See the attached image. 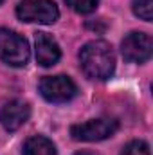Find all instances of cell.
I'll use <instances>...</instances> for the list:
<instances>
[{
  "label": "cell",
  "mask_w": 153,
  "mask_h": 155,
  "mask_svg": "<svg viewBox=\"0 0 153 155\" xmlns=\"http://www.w3.org/2000/svg\"><path fill=\"white\" fill-rule=\"evenodd\" d=\"M31 56L29 43L18 33L0 27V60L11 67H24L27 65Z\"/></svg>",
  "instance_id": "2"
},
{
  "label": "cell",
  "mask_w": 153,
  "mask_h": 155,
  "mask_svg": "<svg viewBox=\"0 0 153 155\" xmlns=\"http://www.w3.org/2000/svg\"><path fill=\"white\" fill-rule=\"evenodd\" d=\"M79 63L83 72L92 79H108L115 71V54L112 45L105 40H94L79 51Z\"/></svg>",
  "instance_id": "1"
},
{
  "label": "cell",
  "mask_w": 153,
  "mask_h": 155,
  "mask_svg": "<svg viewBox=\"0 0 153 155\" xmlns=\"http://www.w3.org/2000/svg\"><path fill=\"white\" fill-rule=\"evenodd\" d=\"M36 61L41 67H52L61 58L58 41L47 33H36Z\"/></svg>",
  "instance_id": "8"
},
{
  "label": "cell",
  "mask_w": 153,
  "mask_h": 155,
  "mask_svg": "<svg viewBox=\"0 0 153 155\" xmlns=\"http://www.w3.org/2000/svg\"><path fill=\"white\" fill-rule=\"evenodd\" d=\"M74 155H97L96 152H90V150H81V152H76Z\"/></svg>",
  "instance_id": "13"
},
{
  "label": "cell",
  "mask_w": 153,
  "mask_h": 155,
  "mask_svg": "<svg viewBox=\"0 0 153 155\" xmlns=\"http://www.w3.org/2000/svg\"><path fill=\"white\" fill-rule=\"evenodd\" d=\"M2 2H4V0H0V4H2Z\"/></svg>",
  "instance_id": "14"
},
{
  "label": "cell",
  "mask_w": 153,
  "mask_h": 155,
  "mask_svg": "<svg viewBox=\"0 0 153 155\" xmlns=\"http://www.w3.org/2000/svg\"><path fill=\"white\" fill-rule=\"evenodd\" d=\"M24 155H56V146L43 135H33L24 144Z\"/></svg>",
  "instance_id": "9"
},
{
  "label": "cell",
  "mask_w": 153,
  "mask_h": 155,
  "mask_svg": "<svg viewBox=\"0 0 153 155\" xmlns=\"http://www.w3.org/2000/svg\"><path fill=\"white\" fill-rule=\"evenodd\" d=\"M119 128V123L110 117H103V119H92L86 123H79L70 126V135L74 141H86V143H94V141H103L112 137Z\"/></svg>",
  "instance_id": "4"
},
{
  "label": "cell",
  "mask_w": 153,
  "mask_h": 155,
  "mask_svg": "<svg viewBox=\"0 0 153 155\" xmlns=\"http://www.w3.org/2000/svg\"><path fill=\"white\" fill-rule=\"evenodd\" d=\"M16 16L29 24H54L60 16V9L52 0H22L16 5Z\"/></svg>",
  "instance_id": "3"
},
{
  "label": "cell",
  "mask_w": 153,
  "mask_h": 155,
  "mask_svg": "<svg viewBox=\"0 0 153 155\" xmlns=\"http://www.w3.org/2000/svg\"><path fill=\"white\" fill-rule=\"evenodd\" d=\"M121 52H122L126 61L144 63L153 54V40L146 33L133 31V33L124 36L122 43H121Z\"/></svg>",
  "instance_id": "6"
},
{
  "label": "cell",
  "mask_w": 153,
  "mask_h": 155,
  "mask_svg": "<svg viewBox=\"0 0 153 155\" xmlns=\"http://www.w3.org/2000/svg\"><path fill=\"white\" fill-rule=\"evenodd\" d=\"M67 5L70 9H74L76 13H81V15H88L92 11H96L99 0H65Z\"/></svg>",
  "instance_id": "11"
},
{
  "label": "cell",
  "mask_w": 153,
  "mask_h": 155,
  "mask_svg": "<svg viewBox=\"0 0 153 155\" xmlns=\"http://www.w3.org/2000/svg\"><path fill=\"white\" fill-rule=\"evenodd\" d=\"M29 116H31V107L22 99H13L0 108V124L7 132H15L27 123Z\"/></svg>",
  "instance_id": "7"
},
{
  "label": "cell",
  "mask_w": 153,
  "mask_h": 155,
  "mask_svg": "<svg viewBox=\"0 0 153 155\" xmlns=\"http://www.w3.org/2000/svg\"><path fill=\"white\" fill-rule=\"evenodd\" d=\"M40 92L50 103H67L77 94V87L69 76H45L40 81Z\"/></svg>",
  "instance_id": "5"
},
{
  "label": "cell",
  "mask_w": 153,
  "mask_h": 155,
  "mask_svg": "<svg viewBox=\"0 0 153 155\" xmlns=\"http://www.w3.org/2000/svg\"><path fill=\"white\" fill-rule=\"evenodd\" d=\"M132 9L135 13V16H139L144 22H151L153 20V0H133Z\"/></svg>",
  "instance_id": "10"
},
{
  "label": "cell",
  "mask_w": 153,
  "mask_h": 155,
  "mask_svg": "<svg viewBox=\"0 0 153 155\" xmlns=\"http://www.w3.org/2000/svg\"><path fill=\"white\" fill-rule=\"evenodd\" d=\"M121 155H151V153H150V146L144 141H132L121 150Z\"/></svg>",
  "instance_id": "12"
}]
</instances>
